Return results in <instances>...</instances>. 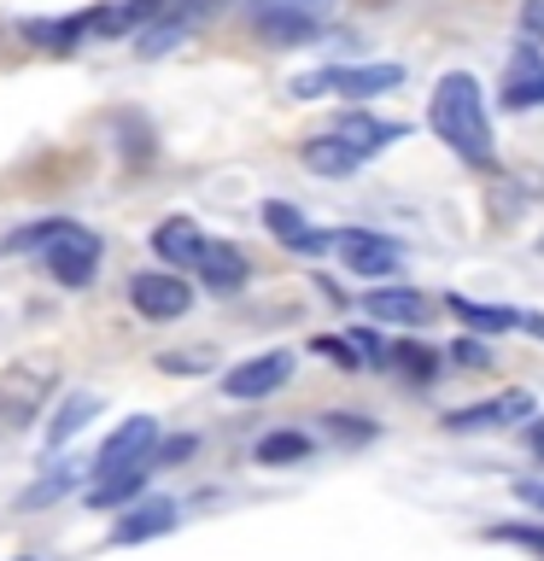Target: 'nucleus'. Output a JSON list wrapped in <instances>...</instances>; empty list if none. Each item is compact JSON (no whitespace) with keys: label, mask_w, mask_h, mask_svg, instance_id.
<instances>
[{"label":"nucleus","mask_w":544,"mask_h":561,"mask_svg":"<svg viewBox=\"0 0 544 561\" xmlns=\"http://www.w3.org/2000/svg\"><path fill=\"white\" fill-rule=\"evenodd\" d=\"M328 427H333V433H345V438H375V427H369L363 415H328Z\"/></svg>","instance_id":"cd10ccee"},{"label":"nucleus","mask_w":544,"mask_h":561,"mask_svg":"<svg viewBox=\"0 0 544 561\" xmlns=\"http://www.w3.org/2000/svg\"><path fill=\"white\" fill-rule=\"evenodd\" d=\"M205 245L211 240H205V228L193 217H170V222H158V234H152V252L165 263H200Z\"/></svg>","instance_id":"4468645a"},{"label":"nucleus","mask_w":544,"mask_h":561,"mask_svg":"<svg viewBox=\"0 0 544 561\" xmlns=\"http://www.w3.org/2000/svg\"><path fill=\"white\" fill-rule=\"evenodd\" d=\"M539 100H544V53H539V42H521L515 59H509V77H503V105L509 112H526Z\"/></svg>","instance_id":"9d476101"},{"label":"nucleus","mask_w":544,"mask_h":561,"mask_svg":"<svg viewBox=\"0 0 544 561\" xmlns=\"http://www.w3.org/2000/svg\"><path fill=\"white\" fill-rule=\"evenodd\" d=\"M515 497H521L526 508H539V515H544V480H521V485H515Z\"/></svg>","instance_id":"c85d7f7f"},{"label":"nucleus","mask_w":544,"mask_h":561,"mask_svg":"<svg viewBox=\"0 0 544 561\" xmlns=\"http://www.w3.org/2000/svg\"><path fill=\"white\" fill-rule=\"evenodd\" d=\"M263 228H270V234L287 245V252H305V257H316V252H328L333 245V234H322V228H310L305 217H298V210L287 205V199H270L263 205Z\"/></svg>","instance_id":"9b49d317"},{"label":"nucleus","mask_w":544,"mask_h":561,"mask_svg":"<svg viewBox=\"0 0 544 561\" xmlns=\"http://www.w3.org/2000/svg\"><path fill=\"white\" fill-rule=\"evenodd\" d=\"M521 35L526 42H544V0H521Z\"/></svg>","instance_id":"bb28decb"},{"label":"nucleus","mask_w":544,"mask_h":561,"mask_svg":"<svg viewBox=\"0 0 544 561\" xmlns=\"http://www.w3.org/2000/svg\"><path fill=\"white\" fill-rule=\"evenodd\" d=\"M526 445H533V456H539V462H544V415L533 421V427H526Z\"/></svg>","instance_id":"7c9ffc66"},{"label":"nucleus","mask_w":544,"mask_h":561,"mask_svg":"<svg viewBox=\"0 0 544 561\" xmlns=\"http://www.w3.org/2000/svg\"><path fill=\"white\" fill-rule=\"evenodd\" d=\"M333 252H340V263L351 275H363V280L398 275V263H404V245L386 240V234H369V228H345V234H333Z\"/></svg>","instance_id":"423d86ee"},{"label":"nucleus","mask_w":544,"mask_h":561,"mask_svg":"<svg viewBox=\"0 0 544 561\" xmlns=\"http://www.w3.org/2000/svg\"><path fill=\"white\" fill-rule=\"evenodd\" d=\"M129 305L147 316V322H175V316H188L193 287L170 270H140V275H129Z\"/></svg>","instance_id":"39448f33"},{"label":"nucleus","mask_w":544,"mask_h":561,"mask_svg":"<svg viewBox=\"0 0 544 561\" xmlns=\"http://www.w3.org/2000/svg\"><path fill=\"white\" fill-rule=\"evenodd\" d=\"M393 363H398L410 380H433V375H439V357H433L428 345H398V351H393Z\"/></svg>","instance_id":"5701e85b"},{"label":"nucleus","mask_w":544,"mask_h":561,"mask_svg":"<svg viewBox=\"0 0 544 561\" xmlns=\"http://www.w3.org/2000/svg\"><path fill=\"white\" fill-rule=\"evenodd\" d=\"M88 415H100V398H94V392H70L59 410H53V421H47V450L70 445V438L88 427Z\"/></svg>","instance_id":"6ab92c4d"},{"label":"nucleus","mask_w":544,"mask_h":561,"mask_svg":"<svg viewBox=\"0 0 544 561\" xmlns=\"http://www.w3.org/2000/svg\"><path fill=\"white\" fill-rule=\"evenodd\" d=\"M293 375V351H263V357H246L240 368H228L223 375V392L228 398H240V403H252V398H270L281 392Z\"/></svg>","instance_id":"0eeeda50"},{"label":"nucleus","mask_w":544,"mask_h":561,"mask_svg":"<svg viewBox=\"0 0 544 561\" xmlns=\"http://www.w3.org/2000/svg\"><path fill=\"white\" fill-rule=\"evenodd\" d=\"M42 257H47V270L53 280H65V287H88V275H94V263H100V234H88L82 222H65L47 234L42 245Z\"/></svg>","instance_id":"7ed1b4c3"},{"label":"nucleus","mask_w":544,"mask_h":561,"mask_svg":"<svg viewBox=\"0 0 544 561\" xmlns=\"http://www.w3.org/2000/svg\"><path fill=\"white\" fill-rule=\"evenodd\" d=\"M333 135L369 158V152H381V147H393V140H404L410 129H404V123H381V117H369V112H345L340 123H333Z\"/></svg>","instance_id":"dca6fc26"},{"label":"nucleus","mask_w":544,"mask_h":561,"mask_svg":"<svg viewBox=\"0 0 544 561\" xmlns=\"http://www.w3.org/2000/svg\"><path fill=\"white\" fill-rule=\"evenodd\" d=\"M328 12H333V0H252V24L270 42H310Z\"/></svg>","instance_id":"20e7f679"},{"label":"nucleus","mask_w":544,"mask_h":561,"mask_svg":"<svg viewBox=\"0 0 544 561\" xmlns=\"http://www.w3.org/2000/svg\"><path fill=\"white\" fill-rule=\"evenodd\" d=\"M152 445H158V421H152V415H129V421H123V427L100 445L94 473H105V468H129V462H152Z\"/></svg>","instance_id":"6e6552de"},{"label":"nucleus","mask_w":544,"mask_h":561,"mask_svg":"<svg viewBox=\"0 0 544 561\" xmlns=\"http://www.w3.org/2000/svg\"><path fill=\"white\" fill-rule=\"evenodd\" d=\"M526 415H533V398H526V392H503V398H491V403H474V410L445 415V427L474 433V427H503V421H526Z\"/></svg>","instance_id":"ddd939ff"},{"label":"nucleus","mask_w":544,"mask_h":561,"mask_svg":"<svg viewBox=\"0 0 544 561\" xmlns=\"http://www.w3.org/2000/svg\"><path fill=\"white\" fill-rule=\"evenodd\" d=\"M451 316H456V322H468L474 333H509V328H521V310H509V305H474V298H451Z\"/></svg>","instance_id":"aec40b11"},{"label":"nucleus","mask_w":544,"mask_h":561,"mask_svg":"<svg viewBox=\"0 0 544 561\" xmlns=\"http://www.w3.org/2000/svg\"><path fill=\"white\" fill-rule=\"evenodd\" d=\"M451 357H456V363H474V368H486V351H480V345H456Z\"/></svg>","instance_id":"c756f323"},{"label":"nucleus","mask_w":544,"mask_h":561,"mask_svg":"<svg viewBox=\"0 0 544 561\" xmlns=\"http://www.w3.org/2000/svg\"><path fill=\"white\" fill-rule=\"evenodd\" d=\"M200 450V438L193 433H182V438H165V445H158V456H152V468H170V462H188V456Z\"/></svg>","instance_id":"393cba45"},{"label":"nucleus","mask_w":544,"mask_h":561,"mask_svg":"<svg viewBox=\"0 0 544 561\" xmlns=\"http://www.w3.org/2000/svg\"><path fill=\"white\" fill-rule=\"evenodd\" d=\"M298 158H305V170H316V175H351V170L363 164V152L345 147V140L333 135V129L316 135V140H305V152H298Z\"/></svg>","instance_id":"f3484780"},{"label":"nucleus","mask_w":544,"mask_h":561,"mask_svg":"<svg viewBox=\"0 0 544 561\" xmlns=\"http://www.w3.org/2000/svg\"><path fill=\"white\" fill-rule=\"evenodd\" d=\"M486 538H503V543H526V550H539V556H544V533H539V526H491Z\"/></svg>","instance_id":"a878e982"},{"label":"nucleus","mask_w":544,"mask_h":561,"mask_svg":"<svg viewBox=\"0 0 544 561\" xmlns=\"http://www.w3.org/2000/svg\"><path fill=\"white\" fill-rule=\"evenodd\" d=\"M70 485H77V473H70V468H59V473H47V480H35V485L24 491V508H35V503H53V497H65Z\"/></svg>","instance_id":"b1692460"},{"label":"nucleus","mask_w":544,"mask_h":561,"mask_svg":"<svg viewBox=\"0 0 544 561\" xmlns=\"http://www.w3.org/2000/svg\"><path fill=\"white\" fill-rule=\"evenodd\" d=\"M175 520H182V508H175L170 497H147V503H129V508H123V520L112 526V538H117V543H147V538L175 533Z\"/></svg>","instance_id":"1a4fd4ad"},{"label":"nucleus","mask_w":544,"mask_h":561,"mask_svg":"<svg viewBox=\"0 0 544 561\" xmlns=\"http://www.w3.org/2000/svg\"><path fill=\"white\" fill-rule=\"evenodd\" d=\"M147 473H152V462H129V468L94 473V485H88V508H123V503H135V491L147 485Z\"/></svg>","instance_id":"2eb2a0df"},{"label":"nucleus","mask_w":544,"mask_h":561,"mask_svg":"<svg viewBox=\"0 0 544 561\" xmlns=\"http://www.w3.org/2000/svg\"><path fill=\"white\" fill-rule=\"evenodd\" d=\"M298 456H310V438H305V433H287V427H281V433H263V438H258V462H263V468L298 462Z\"/></svg>","instance_id":"412c9836"},{"label":"nucleus","mask_w":544,"mask_h":561,"mask_svg":"<svg viewBox=\"0 0 544 561\" xmlns=\"http://www.w3.org/2000/svg\"><path fill=\"white\" fill-rule=\"evenodd\" d=\"M428 123H433V135L445 140L456 158H468V164H486V158H491L486 94H480V82H474L468 70H445V77H439L433 105H428Z\"/></svg>","instance_id":"f257e3e1"},{"label":"nucleus","mask_w":544,"mask_h":561,"mask_svg":"<svg viewBox=\"0 0 544 561\" xmlns=\"http://www.w3.org/2000/svg\"><path fill=\"white\" fill-rule=\"evenodd\" d=\"M200 270V280L211 293H235L246 287V257H240V245H205V257L193 263Z\"/></svg>","instance_id":"a211bd4d"},{"label":"nucleus","mask_w":544,"mask_h":561,"mask_svg":"<svg viewBox=\"0 0 544 561\" xmlns=\"http://www.w3.org/2000/svg\"><path fill=\"white\" fill-rule=\"evenodd\" d=\"M404 82V65H328V70H305L293 77L298 100H322V94H345V100H369Z\"/></svg>","instance_id":"f03ea898"},{"label":"nucleus","mask_w":544,"mask_h":561,"mask_svg":"<svg viewBox=\"0 0 544 561\" xmlns=\"http://www.w3.org/2000/svg\"><path fill=\"white\" fill-rule=\"evenodd\" d=\"M82 30H94V24H88V18H65V24H24V35L35 47H47V53H70Z\"/></svg>","instance_id":"4be33fe9"},{"label":"nucleus","mask_w":544,"mask_h":561,"mask_svg":"<svg viewBox=\"0 0 544 561\" xmlns=\"http://www.w3.org/2000/svg\"><path fill=\"white\" fill-rule=\"evenodd\" d=\"M363 310L375 316V322H393V328H421L428 298L416 287H375V293H363Z\"/></svg>","instance_id":"f8f14e48"}]
</instances>
